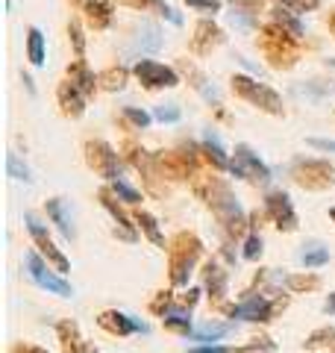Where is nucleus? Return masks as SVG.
Here are the masks:
<instances>
[{
  "instance_id": "nucleus-16",
  "label": "nucleus",
  "mask_w": 335,
  "mask_h": 353,
  "mask_svg": "<svg viewBox=\"0 0 335 353\" xmlns=\"http://www.w3.org/2000/svg\"><path fill=\"white\" fill-rule=\"evenodd\" d=\"M100 327L109 330V333L115 336H130V333H148V324L139 321V318H132L127 312H118V309H109V312L100 315Z\"/></svg>"
},
{
  "instance_id": "nucleus-25",
  "label": "nucleus",
  "mask_w": 335,
  "mask_h": 353,
  "mask_svg": "<svg viewBox=\"0 0 335 353\" xmlns=\"http://www.w3.org/2000/svg\"><path fill=\"white\" fill-rule=\"evenodd\" d=\"M206 289H209V297H215L218 303L223 301V294H227V271H223L218 262L206 265Z\"/></svg>"
},
{
  "instance_id": "nucleus-23",
  "label": "nucleus",
  "mask_w": 335,
  "mask_h": 353,
  "mask_svg": "<svg viewBox=\"0 0 335 353\" xmlns=\"http://www.w3.org/2000/svg\"><path fill=\"white\" fill-rule=\"evenodd\" d=\"M59 339H62L65 353H94V347L85 345V341L80 339V330H77L74 321H62L59 324Z\"/></svg>"
},
{
  "instance_id": "nucleus-6",
  "label": "nucleus",
  "mask_w": 335,
  "mask_h": 353,
  "mask_svg": "<svg viewBox=\"0 0 335 353\" xmlns=\"http://www.w3.org/2000/svg\"><path fill=\"white\" fill-rule=\"evenodd\" d=\"M230 174L238 176V180H247L250 185H267L271 183V168L259 159L250 145H236L230 157Z\"/></svg>"
},
{
  "instance_id": "nucleus-32",
  "label": "nucleus",
  "mask_w": 335,
  "mask_h": 353,
  "mask_svg": "<svg viewBox=\"0 0 335 353\" xmlns=\"http://www.w3.org/2000/svg\"><path fill=\"white\" fill-rule=\"evenodd\" d=\"M68 39H71V48L77 53V59H83L85 57V36H83V27H80L77 18L68 21Z\"/></svg>"
},
{
  "instance_id": "nucleus-48",
  "label": "nucleus",
  "mask_w": 335,
  "mask_h": 353,
  "mask_svg": "<svg viewBox=\"0 0 335 353\" xmlns=\"http://www.w3.org/2000/svg\"><path fill=\"white\" fill-rule=\"evenodd\" d=\"M15 353H48V350H41V347H15Z\"/></svg>"
},
{
  "instance_id": "nucleus-18",
  "label": "nucleus",
  "mask_w": 335,
  "mask_h": 353,
  "mask_svg": "<svg viewBox=\"0 0 335 353\" xmlns=\"http://www.w3.org/2000/svg\"><path fill=\"white\" fill-rule=\"evenodd\" d=\"M83 12H85V21L92 30H109L112 18H115V9H112L109 0H85Z\"/></svg>"
},
{
  "instance_id": "nucleus-51",
  "label": "nucleus",
  "mask_w": 335,
  "mask_h": 353,
  "mask_svg": "<svg viewBox=\"0 0 335 353\" xmlns=\"http://www.w3.org/2000/svg\"><path fill=\"white\" fill-rule=\"evenodd\" d=\"M329 218H332V221H335V206H332V209H329Z\"/></svg>"
},
{
  "instance_id": "nucleus-1",
  "label": "nucleus",
  "mask_w": 335,
  "mask_h": 353,
  "mask_svg": "<svg viewBox=\"0 0 335 353\" xmlns=\"http://www.w3.org/2000/svg\"><path fill=\"white\" fill-rule=\"evenodd\" d=\"M197 194L212 206V212L218 215V221L230 230L232 236L241 233L244 224H247V215H244L238 197L232 194V189L221 180V176L212 174V176H203V180H197Z\"/></svg>"
},
{
  "instance_id": "nucleus-10",
  "label": "nucleus",
  "mask_w": 335,
  "mask_h": 353,
  "mask_svg": "<svg viewBox=\"0 0 335 353\" xmlns=\"http://www.w3.org/2000/svg\"><path fill=\"white\" fill-rule=\"evenodd\" d=\"M132 74H136V80L144 88H150V92H156V88H176L180 85V74H176L174 68H168V65H162V62H153V59H139Z\"/></svg>"
},
{
  "instance_id": "nucleus-41",
  "label": "nucleus",
  "mask_w": 335,
  "mask_h": 353,
  "mask_svg": "<svg viewBox=\"0 0 335 353\" xmlns=\"http://www.w3.org/2000/svg\"><path fill=\"white\" fill-rule=\"evenodd\" d=\"M118 3H121V6H130V9H139V12H144V9H150V6L162 9L165 0H118Z\"/></svg>"
},
{
  "instance_id": "nucleus-15",
  "label": "nucleus",
  "mask_w": 335,
  "mask_h": 353,
  "mask_svg": "<svg viewBox=\"0 0 335 353\" xmlns=\"http://www.w3.org/2000/svg\"><path fill=\"white\" fill-rule=\"evenodd\" d=\"M180 71L185 74V80L192 83V88H194V92H197L200 97H203V101L215 103V106L221 103V92H218V85H215V83H209V77H206L203 71H200L192 59H180Z\"/></svg>"
},
{
  "instance_id": "nucleus-29",
  "label": "nucleus",
  "mask_w": 335,
  "mask_h": 353,
  "mask_svg": "<svg viewBox=\"0 0 335 353\" xmlns=\"http://www.w3.org/2000/svg\"><path fill=\"white\" fill-rule=\"evenodd\" d=\"M271 21L283 27L285 32H292L294 39H303V24H300V21H297L292 12H288V9H283V6L274 9V12H271Z\"/></svg>"
},
{
  "instance_id": "nucleus-46",
  "label": "nucleus",
  "mask_w": 335,
  "mask_h": 353,
  "mask_svg": "<svg viewBox=\"0 0 335 353\" xmlns=\"http://www.w3.org/2000/svg\"><path fill=\"white\" fill-rule=\"evenodd\" d=\"M188 353H232L230 347H221V345H200V347H192Z\"/></svg>"
},
{
  "instance_id": "nucleus-47",
  "label": "nucleus",
  "mask_w": 335,
  "mask_h": 353,
  "mask_svg": "<svg viewBox=\"0 0 335 353\" xmlns=\"http://www.w3.org/2000/svg\"><path fill=\"white\" fill-rule=\"evenodd\" d=\"M159 12H162V15L168 18V21H174V24H183V18H180V15H176V12H174V9H171V6H168V3H162V9H159Z\"/></svg>"
},
{
  "instance_id": "nucleus-4",
  "label": "nucleus",
  "mask_w": 335,
  "mask_h": 353,
  "mask_svg": "<svg viewBox=\"0 0 335 353\" xmlns=\"http://www.w3.org/2000/svg\"><path fill=\"white\" fill-rule=\"evenodd\" d=\"M171 283L174 285H188V277L194 274V265L203 253V245L194 233H180L171 241Z\"/></svg>"
},
{
  "instance_id": "nucleus-42",
  "label": "nucleus",
  "mask_w": 335,
  "mask_h": 353,
  "mask_svg": "<svg viewBox=\"0 0 335 353\" xmlns=\"http://www.w3.org/2000/svg\"><path fill=\"white\" fill-rule=\"evenodd\" d=\"M185 6L200 9V12H218V9H221L218 0H185Z\"/></svg>"
},
{
  "instance_id": "nucleus-43",
  "label": "nucleus",
  "mask_w": 335,
  "mask_h": 353,
  "mask_svg": "<svg viewBox=\"0 0 335 353\" xmlns=\"http://www.w3.org/2000/svg\"><path fill=\"white\" fill-rule=\"evenodd\" d=\"M323 339H335V330L327 327V330H318V333H312L309 341H306V347H318V345H323Z\"/></svg>"
},
{
  "instance_id": "nucleus-2",
  "label": "nucleus",
  "mask_w": 335,
  "mask_h": 353,
  "mask_svg": "<svg viewBox=\"0 0 335 353\" xmlns=\"http://www.w3.org/2000/svg\"><path fill=\"white\" fill-rule=\"evenodd\" d=\"M259 50L271 68L288 71V68H294L300 59V39H294L292 32H285L279 24H274V21H267L259 30Z\"/></svg>"
},
{
  "instance_id": "nucleus-37",
  "label": "nucleus",
  "mask_w": 335,
  "mask_h": 353,
  "mask_svg": "<svg viewBox=\"0 0 335 353\" xmlns=\"http://www.w3.org/2000/svg\"><path fill=\"white\" fill-rule=\"evenodd\" d=\"M153 118L162 121V124H176V121L183 118V112H180V106L176 103H162V106L153 109Z\"/></svg>"
},
{
  "instance_id": "nucleus-13",
  "label": "nucleus",
  "mask_w": 335,
  "mask_h": 353,
  "mask_svg": "<svg viewBox=\"0 0 335 353\" xmlns=\"http://www.w3.org/2000/svg\"><path fill=\"white\" fill-rule=\"evenodd\" d=\"M232 318H238V321H271L274 315V303L267 301L262 294H250L244 297V301L230 312Z\"/></svg>"
},
{
  "instance_id": "nucleus-9",
  "label": "nucleus",
  "mask_w": 335,
  "mask_h": 353,
  "mask_svg": "<svg viewBox=\"0 0 335 353\" xmlns=\"http://www.w3.org/2000/svg\"><path fill=\"white\" fill-rule=\"evenodd\" d=\"M24 221H27V230H30V239H32V245L39 248V253L44 259H48V265L50 268H56L59 274H68L71 271V265H68V259H65V253L53 245V239L48 236V230H44V224L36 218V215H24Z\"/></svg>"
},
{
  "instance_id": "nucleus-38",
  "label": "nucleus",
  "mask_w": 335,
  "mask_h": 353,
  "mask_svg": "<svg viewBox=\"0 0 335 353\" xmlns=\"http://www.w3.org/2000/svg\"><path fill=\"white\" fill-rule=\"evenodd\" d=\"M227 3H232V12H244V15H253L265 6V0H227Z\"/></svg>"
},
{
  "instance_id": "nucleus-17",
  "label": "nucleus",
  "mask_w": 335,
  "mask_h": 353,
  "mask_svg": "<svg viewBox=\"0 0 335 353\" xmlns=\"http://www.w3.org/2000/svg\"><path fill=\"white\" fill-rule=\"evenodd\" d=\"M165 44V36L159 24H153V21H141V24H136V36H132V50L139 53H156L162 50Z\"/></svg>"
},
{
  "instance_id": "nucleus-14",
  "label": "nucleus",
  "mask_w": 335,
  "mask_h": 353,
  "mask_svg": "<svg viewBox=\"0 0 335 353\" xmlns=\"http://www.w3.org/2000/svg\"><path fill=\"white\" fill-rule=\"evenodd\" d=\"M85 101H88V97H85L71 80L59 83V88H56V103H59V112H62L65 118H83Z\"/></svg>"
},
{
  "instance_id": "nucleus-35",
  "label": "nucleus",
  "mask_w": 335,
  "mask_h": 353,
  "mask_svg": "<svg viewBox=\"0 0 335 353\" xmlns=\"http://www.w3.org/2000/svg\"><path fill=\"white\" fill-rule=\"evenodd\" d=\"M276 3L283 9H288V12H294V15H303V12H315L323 0H276Z\"/></svg>"
},
{
  "instance_id": "nucleus-8",
  "label": "nucleus",
  "mask_w": 335,
  "mask_h": 353,
  "mask_svg": "<svg viewBox=\"0 0 335 353\" xmlns=\"http://www.w3.org/2000/svg\"><path fill=\"white\" fill-rule=\"evenodd\" d=\"M27 274H30V280L41 285L44 292H50V294H59V297H71L74 289H71V283L62 277V274H53L50 271V265L44 262L36 250H30L27 253Z\"/></svg>"
},
{
  "instance_id": "nucleus-45",
  "label": "nucleus",
  "mask_w": 335,
  "mask_h": 353,
  "mask_svg": "<svg viewBox=\"0 0 335 353\" xmlns=\"http://www.w3.org/2000/svg\"><path fill=\"white\" fill-rule=\"evenodd\" d=\"M312 148L318 150H327V153H335V139H309Z\"/></svg>"
},
{
  "instance_id": "nucleus-11",
  "label": "nucleus",
  "mask_w": 335,
  "mask_h": 353,
  "mask_svg": "<svg viewBox=\"0 0 335 353\" xmlns=\"http://www.w3.org/2000/svg\"><path fill=\"white\" fill-rule=\"evenodd\" d=\"M265 212L279 230H283V233H294L297 230V212L292 206V197H288L283 189L265 194Z\"/></svg>"
},
{
  "instance_id": "nucleus-40",
  "label": "nucleus",
  "mask_w": 335,
  "mask_h": 353,
  "mask_svg": "<svg viewBox=\"0 0 335 353\" xmlns=\"http://www.w3.org/2000/svg\"><path fill=\"white\" fill-rule=\"evenodd\" d=\"M230 24L238 27V30H253L256 27V18L253 15H244V12H230Z\"/></svg>"
},
{
  "instance_id": "nucleus-24",
  "label": "nucleus",
  "mask_w": 335,
  "mask_h": 353,
  "mask_svg": "<svg viewBox=\"0 0 335 353\" xmlns=\"http://www.w3.org/2000/svg\"><path fill=\"white\" fill-rule=\"evenodd\" d=\"M127 80H130V71L124 65H109L106 71L97 74V85L103 88V92H121V88L127 85Z\"/></svg>"
},
{
  "instance_id": "nucleus-53",
  "label": "nucleus",
  "mask_w": 335,
  "mask_h": 353,
  "mask_svg": "<svg viewBox=\"0 0 335 353\" xmlns=\"http://www.w3.org/2000/svg\"><path fill=\"white\" fill-rule=\"evenodd\" d=\"M332 65H335V59H332Z\"/></svg>"
},
{
  "instance_id": "nucleus-34",
  "label": "nucleus",
  "mask_w": 335,
  "mask_h": 353,
  "mask_svg": "<svg viewBox=\"0 0 335 353\" xmlns=\"http://www.w3.org/2000/svg\"><path fill=\"white\" fill-rule=\"evenodd\" d=\"M112 192H115V197H118V201H124V203H132V206L141 203V192H136V189H132L130 183H124V180H115V183H112Z\"/></svg>"
},
{
  "instance_id": "nucleus-30",
  "label": "nucleus",
  "mask_w": 335,
  "mask_h": 353,
  "mask_svg": "<svg viewBox=\"0 0 335 353\" xmlns=\"http://www.w3.org/2000/svg\"><path fill=\"white\" fill-rule=\"evenodd\" d=\"M136 224L144 230V236H148L156 248H165V236H162V230H159V224H156V218L150 212H136Z\"/></svg>"
},
{
  "instance_id": "nucleus-28",
  "label": "nucleus",
  "mask_w": 335,
  "mask_h": 353,
  "mask_svg": "<svg viewBox=\"0 0 335 353\" xmlns=\"http://www.w3.org/2000/svg\"><path fill=\"white\" fill-rule=\"evenodd\" d=\"M27 59H30V65H36V68L44 65V36L39 27L27 30Z\"/></svg>"
},
{
  "instance_id": "nucleus-44",
  "label": "nucleus",
  "mask_w": 335,
  "mask_h": 353,
  "mask_svg": "<svg viewBox=\"0 0 335 353\" xmlns=\"http://www.w3.org/2000/svg\"><path fill=\"white\" fill-rule=\"evenodd\" d=\"M292 289H318V277H288Z\"/></svg>"
},
{
  "instance_id": "nucleus-27",
  "label": "nucleus",
  "mask_w": 335,
  "mask_h": 353,
  "mask_svg": "<svg viewBox=\"0 0 335 353\" xmlns=\"http://www.w3.org/2000/svg\"><path fill=\"white\" fill-rule=\"evenodd\" d=\"M162 321H165V327H171V330H180V333H192V312H188V309L165 306V309H162Z\"/></svg>"
},
{
  "instance_id": "nucleus-21",
  "label": "nucleus",
  "mask_w": 335,
  "mask_h": 353,
  "mask_svg": "<svg viewBox=\"0 0 335 353\" xmlns=\"http://www.w3.org/2000/svg\"><path fill=\"white\" fill-rule=\"evenodd\" d=\"M48 215L56 227H59V233L74 241L77 239V230H74V221H71V212H68V206H65L62 197H53V201H48Z\"/></svg>"
},
{
  "instance_id": "nucleus-20",
  "label": "nucleus",
  "mask_w": 335,
  "mask_h": 353,
  "mask_svg": "<svg viewBox=\"0 0 335 353\" xmlns=\"http://www.w3.org/2000/svg\"><path fill=\"white\" fill-rule=\"evenodd\" d=\"M65 74H68V80H71L77 88H80L85 97H92L94 88H100V85H97V77H94V71L85 65V59H74Z\"/></svg>"
},
{
  "instance_id": "nucleus-36",
  "label": "nucleus",
  "mask_w": 335,
  "mask_h": 353,
  "mask_svg": "<svg viewBox=\"0 0 335 353\" xmlns=\"http://www.w3.org/2000/svg\"><path fill=\"white\" fill-rule=\"evenodd\" d=\"M124 118H127L136 130H148L150 121H153V115L144 112V109H139V106H124Z\"/></svg>"
},
{
  "instance_id": "nucleus-3",
  "label": "nucleus",
  "mask_w": 335,
  "mask_h": 353,
  "mask_svg": "<svg viewBox=\"0 0 335 353\" xmlns=\"http://www.w3.org/2000/svg\"><path fill=\"white\" fill-rule=\"evenodd\" d=\"M232 92H236L241 101H247L250 106L262 109L267 115H285V106H283V97H279L271 85H265L259 80H253L247 74H236L232 77Z\"/></svg>"
},
{
  "instance_id": "nucleus-12",
  "label": "nucleus",
  "mask_w": 335,
  "mask_h": 353,
  "mask_svg": "<svg viewBox=\"0 0 335 353\" xmlns=\"http://www.w3.org/2000/svg\"><path fill=\"white\" fill-rule=\"evenodd\" d=\"M223 30L215 24L212 18H200L194 24V36H192V53L194 57H209L215 48L223 44Z\"/></svg>"
},
{
  "instance_id": "nucleus-5",
  "label": "nucleus",
  "mask_w": 335,
  "mask_h": 353,
  "mask_svg": "<svg viewBox=\"0 0 335 353\" xmlns=\"http://www.w3.org/2000/svg\"><path fill=\"white\" fill-rule=\"evenodd\" d=\"M292 180L300 189L327 192L335 185V165H329L327 159H297L292 165Z\"/></svg>"
},
{
  "instance_id": "nucleus-26",
  "label": "nucleus",
  "mask_w": 335,
  "mask_h": 353,
  "mask_svg": "<svg viewBox=\"0 0 335 353\" xmlns=\"http://www.w3.org/2000/svg\"><path fill=\"white\" fill-rule=\"evenodd\" d=\"M232 330V324H218V321H206L200 324L194 333H192V341H200V345H215L218 339H223Z\"/></svg>"
},
{
  "instance_id": "nucleus-31",
  "label": "nucleus",
  "mask_w": 335,
  "mask_h": 353,
  "mask_svg": "<svg viewBox=\"0 0 335 353\" xmlns=\"http://www.w3.org/2000/svg\"><path fill=\"white\" fill-rule=\"evenodd\" d=\"M300 262H303L306 268H321V265L329 262V250L321 248V245H303V250H300Z\"/></svg>"
},
{
  "instance_id": "nucleus-19",
  "label": "nucleus",
  "mask_w": 335,
  "mask_h": 353,
  "mask_svg": "<svg viewBox=\"0 0 335 353\" xmlns=\"http://www.w3.org/2000/svg\"><path fill=\"white\" fill-rule=\"evenodd\" d=\"M100 203H103V209H106V212H109L112 218L118 221V227H121V239H127V241H136V230H132L136 224H130L127 212H124V209L118 206V201H115V192H112V189H103V192H100Z\"/></svg>"
},
{
  "instance_id": "nucleus-7",
  "label": "nucleus",
  "mask_w": 335,
  "mask_h": 353,
  "mask_svg": "<svg viewBox=\"0 0 335 353\" xmlns=\"http://www.w3.org/2000/svg\"><path fill=\"white\" fill-rule=\"evenodd\" d=\"M83 150H85L88 168H92L97 176H103V180H109V183L121 180V171H118V153H115V148H112L109 141H103V139H88Z\"/></svg>"
},
{
  "instance_id": "nucleus-50",
  "label": "nucleus",
  "mask_w": 335,
  "mask_h": 353,
  "mask_svg": "<svg viewBox=\"0 0 335 353\" xmlns=\"http://www.w3.org/2000/svg\"><path fill=\"white\" fill-rule=\"evenodd\" d=\"M323 309H327V312H335V292L329 294V301H327V306H323Z\"/></svg>"
},
{
  "instance_id": "nucleus-49",
  "label": "nucleus",
  "mask_w": 335,
  "mask_h": 353,
  "mask_svg": "<svg viewBox=\"0 0 335 353\" xmlns=\"http://www.w3.org/2000/svg\"><path fill=\"white\" fill-rule=\"evenodd\" d=\"M327 27H329V32L335 36V9H332V12H329V18H327Z\"/></svg>"
},
{
  "instance_id": "nucleus-39",
  "label": "nucleus",
  "mask_w": 335,
  "mask_h": 353,
  "mask_svg": "<svg viewBox=\"0 0 335 353\" xmlns=\"http://www.w3.org/2000/svg\"><path fill=\"white\" fill-rule=\"evenodd\" d=\"M241 253H244V259H250V262L259 259V256H262V236L250 233L247 241H244V250H241Z\"/></svg>"
},
{
  "instance_id": "nucleus-22",
  "label": "nucleus",
  "mask_w": 335,
  "mask_h": 353,
  "mask_svg": "<svg viewBox=\"0 0 335 353\" xmlns=\"http://www.w3.org/2000/svg\"><path fill=\"white\" fill-rule=\"evenodd\" d=\"M200 150H203V159H206V162H212V168H218V171H230V157L223 153L221 139H218L212 130L203 136V145H200Z\"/></svg>"
},
{
  "instance_id": "nucleus-33",
  "label": "nucleus",
  "mask_w": 335,
  "mask_h": 353,
  "mask_svg": "<svg viewBox=\"0 0 335 353\" xmlns=\"http://www.w3.org/2000/svg\"><path fill=\"white\" fill-rule=\"evenodd\" d=\"M6 171H9V176H12V180H24V183L32 180V176H30V168L18 159V153H6Z\"/></svg>"
},
{
  "instance_id": "nucleus-52",
  "label": "nucleus",
  "mask_w": 335,
  "mask_h": 353,
  "mask_svg": "<svg viewBox=\"0 0 335 353\" xmlns=\"http://www.w3.org/2000/svg\"><path fill=\"white\" fill-rule=\"evenodd\" d=\"M74 3H85V0H74Z\"/></svg>"
}]
</instances>
